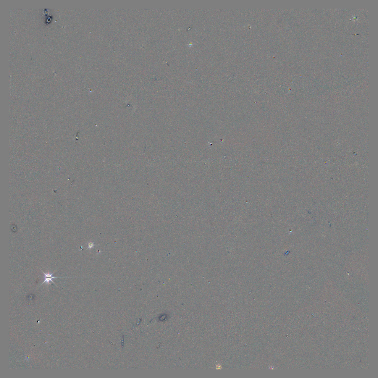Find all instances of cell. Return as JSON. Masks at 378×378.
Masks as SVG:
<instances>
[{
    "mask_svg": "<svg viewBox=\"0 0 378 378\" xmlns=\"http://www.w3.org/2000/svg\"><path fill=\"white\" fill-rule=\"evenodd\" d=\"M41 271L43 272V274L44 275V280L43 282V283L41 284V285H42V284H43L44 283V282H46V284H50V282H53V283L56 286V287H57V286H56V284L54 283V282H53V281H52V279H55V278H65V277H53V274L54 273H52L51 274H50V273L46 274L45 273H44V272L42 271V270H41Z\"/></svg>",
    "mask_w": 378,
    "mask_h": 378,
    "instance_id": "6da1fadb",
    "label": "cell"
}]
</instances>
